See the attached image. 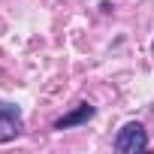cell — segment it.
I'll list each match as a JSON object with an SVG mask.
<instances>
[{"mask_svg": "<svg viewBox=\"0 0 154 154\" xmlns=\"http://www.w3.org/2000/svg\"><path fill=\"white\" fill-rule=\"evenodd\" d=\"M0 118H21V109L12 103H0Z\"/></svg>", "mask_w": 154, "mask_h": 154, "instance_id": "obj_4", "label": "cell"}, {"mask_svg": "<svg viewBox=\"0 0 154 154\" xmlns=\"http://www.w3.org/2000/svg\"><path fill=\"white\" fill-rule=\"evenodd\" d=\"M145 148H148V133H145L142 124L130 121V124H124V127L118 130L115 151H121V154H139V151H145Z\"/></svg>", "mask_w": 154, "mask_h": 154, "instance_id": "obj_1", "label": "cell"}, {"mask_svg": "<svg viewBox=\"0 0 154 154\" xmlns=\"http://www.w3.org/2000/svg\"><path fill=\"white\" fill-rule=\"evenodd\" d=\"M18 121L21 118H0V142H9L18 136Z\"/></svg>", "mask_w": 154, "mask_h": 154, "instance_id": "obj_3", "label": "cell"}, {"mask_svg": "<svg viewBox=\"0 0 154 154\" xmlns=\"http://www.w3.org/2000/svg\"><path fill=\"white\" fill-rule=\"evenodd\" d=\"M94 106L91 103H82V106H75L69 115H63V118H57V124H54V130H69V127H79V124H85V121H91L94 118Z\"/></svg>", "mask_w": 154, "mask_h": 154, "instance_id": "obj_2", "label": "cell"}]
</instances>
